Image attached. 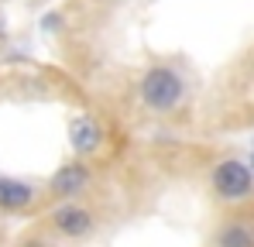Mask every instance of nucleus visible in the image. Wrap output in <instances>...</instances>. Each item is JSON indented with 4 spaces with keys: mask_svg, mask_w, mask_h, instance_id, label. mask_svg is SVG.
<instances>
[{
    "mask_svg": "<svg viewBox=\"0 0 254 247\" xmlns=\"http://www.w3.org/2000/svg\"><path fill=\"white\" fill-rule=\"evenodd\" d=\"M186 96V82L182 76L172 69V65H151L144 76H141V100L148 110L155 114H169L182 103Z\"/></svg>",
    "mask_w": 254,
    "mask_h": 247,
    "instance_id": "1",
    "label": "nucleus"
},
{
    "mask_svg": "<svg viewBox=\"0 0 254 247\" xmlns=\"http://www.w3.org/2000/svg\"><path fill=\"white\" fill-rule=\"evenodd\" d=\"M213 192H216V199H223V203H244L254 192L251 165L237 162V158L220 162L213 168Z\"/></svg>",
    "mask_w": 254,
    "mask_h": 247,
    "instance_id": "2",
    "label": "nucleus"
},
{
    "mask_svg": "<svg viewBox=\"0 0 254 247\" xmlns=\"http://www.w3.org/2000/svg\"><path fill=\"white\" fill-rule=\"evenodd\" d=\"M52 227L62 234V237H69V241H79V237H89L93 230H96V216H93V209H86L79 203H62L52 209Z\"/></svg>",
    "mask_w": 254,
    "mask_h": 247,
    "instance_id": "3",
    "label": "nucleus"
},
{
    "mask_svg": "<svg viewBox=\"0 0 254 247\" xmlns=\"http://www.w3.org/2000/svg\"><path fill=\"white\" fill-rule=\"evenodd\" d=\"M103 137H107V134H103L100 121L89 117V114H83V117H76V121L69 124V144H72V151L83 155V158L96 155V151L103 148Z\"/></svg>",
    "mask_w": 254,
    "mask_h": 247,
    "instance_id": "4",
    "label": "nucleus"
},
{
    "mask_svg": "<svg viewBox=\"0 0 254 247\" xmlns=\"http://www.w3.org/2000/svg\"><path fill=\"white\" fill-rule=\"evenodd\" d=\"M86 185H89V168H86L83 162L59 165V172L48 179V192L59 196V199H72V196H79Z\"/></svg>",
    "mask_w": 254,
    "mask_h": 247,
    "instance_id": "5",
    "label": "nucleus"
},
{
    "mask_svg": "<svg viewBox=\"0 0 254 247\" xmlns=\"http://www.w3.org/2000/svg\"><path fill=\"white\" fill-rule=\"evenodd\" d=\"M35 185L21 182V179H10V175H0V209L7 213H17V209H28L35 203Z\"/></svg>",
    "mask_w": 254,
    "mask_h": 247,
    "instance_id": "6",
    "label": "nucleus"
},
{
    "mask_svg": "<svg viewBox=\"0 0 254 247\" xmlns=\"http://www.w3.org/2000/svg\"><path fill=\"white\" fill-rule=\"evenodd\" d=\"M216 247H254V230L244 220H230L216 230Z\"/></svg>",
    "mask_w": 254,
    "mask_h": 247,
    "instance_id": "7",
    "label": "nucleus"
},
{
    "mask_svg": "<svg viewBox=\"0 0 254 247\" xmlns=\"http://www.w3.org/2000/svg\"><path fill=\"white\" fill-rule=\"evenodd\" d=\"M21 247H48V244H45L42 237H31V241H24V244H21Z\"/></svg>",
    "mask_w": 254,
    "mask_h": 247,
    "instance_id": "8",
    "label": "nucleus"
}]
</instances>
